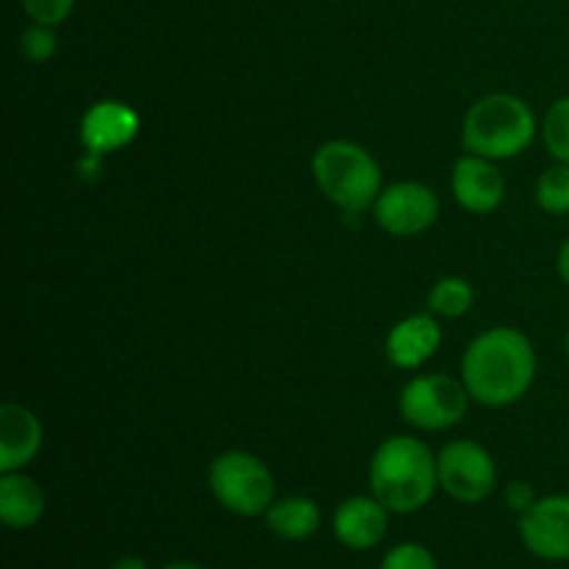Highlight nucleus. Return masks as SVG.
<instances>
[{
  "instance_id": "4",
  "label": "nucleus",
  "mask_w": 569,
  "mask_h": 569,
  "mask_svg": "<svg viewBox=\"0 0 569 569\" xmlns=\"http://www.w3.org/2000/svg\"><path fill=\"white\" fill-rule=\"evenodd\" d=\"M311 176L320 192L348 217L372 209L381 194V167L370 150L350 139H328L311 156Z\"/></svg>"
},
{
  "instance_id": "5",
  "label": "nucleus",
  "mask_w": 569,
  "mask_h": 569,
  "mask_svg": "<svg viewBox=\"0 0 569 569\" xmlns=\"http://www.w3.org/2000/svg\"><path fill=\"white\" fill-rule=\"evenodd\" d=\"M209 489L217 503L237 517H264L276 503L272 472L264 461L244 450H228L211 461Z\"/></svg>"
},
{
  "instance_id": "13",
  "label": "nucleus",
  "mask_w": 569,
  "mask_h": 569,
  "mask_svg": "<svg viewBox=\"0 0 569 569\" xmlns=\"http://www.w3.org/2000/svg\"><path fill=\"white\" fill-rule=\"evenodd\" d=\"M42 422L22 403L0 406V472H20L42 450Z\"/></svg>"
},
{
  "instance_id": "22",
  "label": "nucleus",
  "mask_w": 569,
  "mask_h": 569,
  "mask_svg": "<svg viewBox=\"0 0 569 569\" xmlns=\"http://www.w3.org/2000/svg\"><path fill=\"white\" fill-rule=\"evenodd\" d=\"M22 9L39 26H61L76 9V0H22Z\"/></svg>"
},
{
  "instance_id": "7",
  "label": "nucleus",
  "mask_w": 569,
  "mask_h": 569,
  "mask_svg": "<svg viewBox=\"0 0 569 569\" xmlns=\"http://www.w3.org/2000/svg\"><path fill=\"white\" fill-rule=\"evenodd\" d=\"M439 487L456 503H483L498 487V467L492 453L472 439H456L437 453Z\"/></svg>"
},
{
  "instance_id": "18",
  "label": "nucleus",
  "mask_w": 569,
  "mask_h": 569,
  "mask_svg": "<svg viewBox=\"0 0 569 569\" xmlns=\"http://www.w3.org/2000/svg\"><path fill=\"white\" fill-rule=\"evenodd\" d=\"M537 203L548 214H569V164L556 161L553 167L539 176L537 181Z\"/></svg>"
},
{
  "instance_id": "11",
  "label": "nucleus",
  "mask_w": 569,
  "mask_h": 569,
  "mask_svg": "<svg viewBox=\"0 0 569 569\" xmlns=\"http://www.w3.org/2000/svg\"><path fill=\"white\" fill-rule=\"evenodd\" d=\"M139 133V114L122 100H100L81 117V142L92 156H106L131 144Z\"/></svg>"
},
{
  "instance_id": "17",
  "label": "nucleus",
  "mask_w": 569,
  "mask_h": 569,
  "mask_svg": "<svg viewBox=\"0 0 569 569\" xmlns=\"http://www.w3.org/2000/svg\"><path fill=\"white\" fill-rule=\"evenodd\" d=\"M472 300H476V295H472L470 283L465 278L450 276L433 283L431 292H428V309L445 320H459L472 309Z\"/></svg>"
},
{
  "instance_id": "2",
  "label": "nucleus",
  "mask_w": 569,
  "mask_h": 569,
  "mask_svg": "<svg viewBox=\"0 0 569 569\" xmlns=\"http://www.w3.org/2000/svg\"><path fill=\"white\" fill-rule=\"evenodd\" d=\"M367 481L392 515H415L439 489L437 456L415 437H389L372 453Z\"/></svg>"
},
{
  "instance_id": "1",
  "label": "nucleus",
  "mask_w": 569,
  "mask_h": 569,
  "mask_svg": "<svg viewBox=\"0 0 569 569\" xmlns=\"http://www.w3.org/2000/svg\"><path fill=\"white\" fill-rule=\"evenodd\" d=\"M537 378V350L531 339L509 326L478 333L461 359V381L476 403L511 406L526 398Z\"/></svg>"
},
{
  "instance_id": "6",
  "label": "nucleus",
  "mask_w": 569,
  "mask_h": 569,
  "mask_svg": "<svg viewBox=\"0 0 569 569\" xmlns=\"http://www.w3.org/2000/svg\"><path fill=\"white\" fill-rule=\"evenodd\" d=\"M465 381L450 376H420L400 392V417L420 431H448L459 426L470 406Z\"/></svg>"
},
{
  "instance_id": "24",
  "label": "nucleus",
  "mask_w": 569,
  "mask_h": 569,
  "mask_svg": "<svg viewBox=\"0 0 569 569\" xmlns=\"http://www.w3.org/2000/svg\"><path fill=\"white\" fill-rule=\"evenodd\" d=\"M111 569H150V565L142 559V556L128 553V556H120V559H117L114 565H111Z\"/></svg>"
},
{
  "instance_id": "25",
  "label": "nucleus",
  "mask_w": 569,
  "mask_h": 569,
  "mask_svg": "<svg viewBox=\"0 0 569 569\" xmlns=\"http://www.w3.org/2000/svg\"><path fill=\"white\" fill-rule=\"evenodd\" d=\"M556 267H559L561 281H565V283H567V289H569V237L565 239V244H561V250H559V261H556Z\"/></svg>"
},
{
  "instance_id": "3",
  "label": "nucleus",
  "mask_w": 569,
  "mask_h": 569,
  "mask_svg": "<svg viewBox=\"0 0 569 569\" xmlns=\"http://www.w3.org/2000/svg\"><path fill=\"white\" fill-rule=\"evenodd\" d=\"M537 137V114L526 100L495 92L470 106L461 126L467 153L503 161L526 153Z\"/></svg>"
},
{
  "instance_id": "14",
  "label": "nucleus",
  "mask_w": 569,
  "mask_h": 569,
  "mask_svg": "<svg viewBox=\"0 0 569 569\" xmlns=\"http://www.w3.org/2000/svg\"><path fill=\"white\" fill-rule=\"evenodd\" d=\"M442 345V328H439L437 315H411L400 320L387 337V359L398 370H417Z\"/></svg>"
},
{
  "instance_id": "27",
  "label": "nucleus",
  "mask_w": 569,
  "mask_h": 569,
  "mask_svg": "<svg viewBox=\"0 0 569 569\" xmlns=\"http://www.w3.org/2000/svg\"><path fill=\"white\" fill-rule=\"evenodd\" d=\"M567 359H569V331H567Z\"/></svg>"
},
{
  "instance_id": "8",
  "label": "nucleus",
  "mask_w": 569,
  "mask_h": 569,
  "mask_svg": "<svg viewBox=\"0 0 569 569\" xmlns=\"http://www.w3.org/2000/svg\"><path fill=\"white\" fill-rule=\"evenodd\" d=\"M372 214L378 226L392 237H417L437 222L439 198L426 183L400 181L381 189Z\"/></svg>"
},
{
  "instance_id": "16",
  "label": "nucleus",
  "mask_w": 569,
  "mask_h": 569,
  "mask_svg": "<svg viewBox=\"0 0 569 569\" xmlns=\"http://www.w3.org/2000/svg\"><path fill=\"white\" fill-rule=\"evenodd\" d=\"M267 528L276 533L278 539L287 542H306L315 537L322 526L320 506L303 495H292V498H281L267 509L264 515Z\"/></svg>"
},
{
  "instance_id": "23",
  "label": "nucleus",
  "mask_w": 569,
  "mask_h": 569,
  "mask_svg": "<svg viewBox=\"0 0 569 569\" xmlns=\"http://www.w3.org/2000/svg\"><path fill=\"white\" fill-rule=\"evenodd\" d=\"M537 500H539L537 492H533L531 483H526V481H515L509 489H506V503H509L517 515H522V511L531 509Z\"/></svg>"
},
{
  "instance_id": "10",
  "label": "nucleus",
  "mask_w": 569,
  "mask_h": 569,
  "mask_svg": "<svg viewBox=\"0 0 569 569\" xmlns=\"http://www.w3.org/2000/svg\"><path fill=\"white\" fill-rule=\"evenodd\" d=\"M450 187H453L456 203L472 214H489L506 198L503 172L495 167L492 159L476 153H465L456 161Z\"/></svg>"
},
{
  "instance_id": "9",
  "label": "nucleus",
  "mask_w": 569,
  "mask_h": 569,
  "mask_svg": "<svg viewBox=\"0 0 569 569\" xmlns=\"http://www.w3.org/2000/svg\"><path fill=\"white\" fill-rule=\"evenodd\" d=\"M520 539L531 556L542 561H569V495L539 498L522 511Z\"/></svg>"
},
{
  "instance_id": "21",
  "label": "nucleus",
  "mask_w": 569,
  "mask_h": 569,
  "mask_svg": "<svg viewBox=\"0 0 569 569\" xmlns=\"http://www.w3.org/2000/svg\"><path fill=\"white\" fill-rule=\"evenodd\" d=\"M378 569H439L437 559L428 548L417 542L395 545L387 556H383L381 567Z\"/></svg>"
},
{
  "instance_id": "26",
  "label": "nucleus",
  "mask_w": 569,
  "mask_h": 569,
  "mask_svg": "<svg viewBox=\"0 0 569 569\" xmlns=\"http://www.w3.org/2000/svg\"><path fill=\"white\" fill-rule=\"evenodd\" d=\"M161 569H203V567L194 565V561H170V565H164Z\"/></svg>"
},
{
  "instance_id": "20",
  "label": "nucleus",
  "mask_w": 569,
  "mask_h": 569,
  "mask_svg": "<svg viewBox=\"0 0 569 569\" xmlns=\"http://www.w3.org/2000/svg\"><path fill=\"white\" fill-rule=\"evenodd\" d=\"M20 50L28 61H33V64H44V61L53 59L56 50H59V37H56L53 26L31 22V26L20 33Z\"/></svg>"
},
{
  "instance_id": "12",
  "label": "nucleus",
  "mask_w": 569,
  "mask_h": 569,
  "mask_svg": "<svg viewBox=\"0 0 569 569\" xmlns=\"http://www.w3.org/2000/svg\"><path fill=\"white\" fill-rule=\"evenodd\" d=\"M389 528V509L372 495H353L333 511V537L348 550H372Z\"/></svg>"
},
{
  "instance_id": "15",
  "label": "nucleus",
  "mask_w": 569,
  "mask_h": 569,
  "mask_svg": "<svg viewBox=\"0 0 569 569\" xmlns=\"http://www.w3.org/2000/svg\"><path fill=\"white\" fill-rule=\"evenodd\" d=\"M44 489L26 472L0 476V520L11 531H28L44 517Z\"/></svg>"
},
{
  "instance_id": "19",
  "label": "nucleus",
  "mask_w": 569,
  "mask_h": 569,
  "mask_svg": "<svg viewBox=\"0 0 569 569\" xmlns=\"http://www.w3.org/2000/svg\"><path fill=\"white\" fill-rule=\"evenodd\" d=\"M542 139L556 161L569 164V98H559L548 109L542 122Z\"/></svg>"
}]
</instances>
